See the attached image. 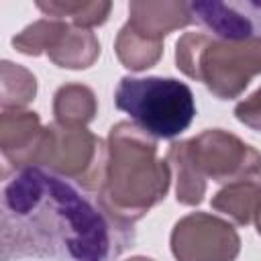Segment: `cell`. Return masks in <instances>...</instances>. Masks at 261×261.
<instances>
[{
  "instance_id": "cell-1",
  "label": "cell",
  "mask_w": 261,
  "mask_h": 261,
  "mask_svg": "<svg viewBox=\"0 0 261 261\" xmlns=\"http://www.w3.org/2000/svg\"><path fill=\"white\" fill-rule=\"evenodd\" d=\"M133 243L135 224L43 167L14 171L2 188V261H114Z\"/></svg>"
},
{
  "instance_id": "cell-2",
  "label": "cell",
  "mask_w": 261,
  "mask_h": 261,
  "mask_svg": "<svg viewBox=\"0 0 261 261\" xmlns=\"http://www.w3.org/2000/svg\"><path fill=\"white\" fill-rule=\"evenodd\" d=\"M106 145V177L96 196L112 216L135 224L165 200L171 167L157 155V139L135 122L120 120L110 126Z\"/></svg>"
},
{
  "instance_id": "cell-3",
  "label": "cell",
  "mask_w": 261,
  "mask_h": 261,
  "mask_svg": "<svg viewBox=\"0 0 261 261\" xmlns=\"http://www.w3.org/2000/svg\"><path fill=\"white\" fill-rule=\"evenodd\" d=\"M175 67L202 82L218 100L239 98L261 73V37L222 39L208 31L184 33L175 43Z\"/></svg>"
},
{
  "instance_id": "cell-4",
  "label": "cell",
  "mask_w": 261,
  "mask_h": 261,
  "mask_svg": "<svg viewBox=\"0 0 261 261\" xmlns=\"http://www.w3.org/2000/svg\"><path fill=\"white\" fill-rule=\"evenodd\" d=\"M114 104L155 139L177 137L196 116V102L190 86L175 77L124 75L114 92Z\"/></svg>"
},
{
  "instance_id": "cell-5",
  "label": "cell",
  "mask_w": 261,
  "mask_h": 261,
  "mask_svg": "<svg viewBox=\"0 0 261 261\" xmlns=\"http://www.w3.org/2000/svg\"><path fill=\"white\" fill-rule=\"evenodd\" d=\"M108 145L86 126L51 122L45 126L37 153V167H43L80 190L98 194L104 186Z\"/></svg>"
},
{
  "instance_id": "cell-6",
  "label": "cell",
  "mask_w": 261,
  "mask_h": 261,
  "mask_svg": "<svg viewBox=\"0 0 261 261\" xmlns=\"http://www.w3.org/2000/svg\"><path fill=\"white\" fill-rule=\"evenodd\" d=\"M184 143L204 181L226 186L239 179H261V153L228 130L206 128Z\"/></svg>"
},
{
  "instance_id": "cell-7",
  "label": "cell",
  "mask_w": 261,
  "mask_h": 261,
  "mask_svg": "<svg viewBox=\"0 0 261 261\" xmlns=\"http://www.w3.org/2000/svg\"><path fill=\"white\" fill-rule=\"evenodd\" d=\"M175 261H234L241 253L237 228L210 212L181 216L169 234Z\"/></svg>"
},
{
  "instance_id": "cell-8",
  "label": "cell",
  "mask_w": 261,
  "mask_h": 261,
  "mask_svg": "<svg viewBox=\"0 0 261 261\" xmlns=\"http://www.w3.org/2000/svg\"><path fill=\"white\" fill-rule=\"evenodd\" d=\"M194 20L222 39L261 37V2H190Z\"/></svg>"
},
{
  "instance_id": "cell-9",
  "label": "cell",
  "mask_w": 261,
  "mask_h": 261,
  "mask_svg": "<svg viewBox=\"0 0 261 261\" xmlns=\"http://www.w3.org/2000/svg\"><path fill=\"white\" fill-rule=\"evenodd\" d=\"M45 126L33 110H2L0 114V151L6 163L20 171L33 167L43 141Z\"/></svg>"
},
{
  "instance_id": "cell-10",
  "label": "cell",
  "mask_w": 261,
  "mask_h": 261,
  "mask_svg": "<svg viewBox=\"0 0 261 261\" xmlns=\"http://www.w3.org/2000/svg\"><path fill=\"white\" fill-rule=\"evenodd\" d=\"M137 33L161 41L177 31L184 29L194 20L190 2L179 0H133L128 2V20Z\"/></svg>"
},
{
  "instance_id": "cell-11",
  "label": "cell",
  "mask_w": 261,
  "mask_h": 261,
  "mask_svg": "<svg viewBox=\"0 0 261 261\" xmlns=\"http://www.w3.org/2000/svg\"><path fill=\"white\" fill-rule=\"evenodd\" d=\"M47 55L61 69H88L100 57V41L92 31L61 20Z\"/></svg>"
},
{
  "instance_id": "cell-12",
  "label": "cell",
  "mask_w": 261,
  "mask_h": 261,
  "mask_svg": "<svg viewBox=\"0 0 261 261\" xmlns=\"http://www.w3.org/2000/svg\"><path fill=\"white\" fill-rule=\"evenodd\" d=\"M212 208L224 216H228L234 224L247 226L261 204V179H239L220 190L210 200Z\"/></svg>"
},
{
  "instance_id": "cell-13",
  "label": "cell",
  "mask_w": 261,
  "mask_h": 261,
  "mask_svg": "<svg viewBox=\"0 0 261 261\" xmlns=\"http://www.w3.org/2000/svg\"><path fill=\"white\" fill-rule=\"evenodd\" d=\"M98 100L92 88L84 84H63L53 96L55 122L67 126H86L96 118Z\"/></svg>"
},
{
  "instance_id": "cell-14",
  "label": "cell",
  "mask_w": 261,
  "mask_h": 261,
  "mask_svg": "<svg viewBox=\"0 0 261 261\" xmlns=\"http://www.w3.org/2000/svg\"><path fill=\"white\" fill-rule=\"evenodd\" d=\"M37 8L47 18H59L73 27L92 31L108 20L112 2L108 0H49L37 2Z\"/></svg>"
},
{
  "instance_id": "cell-15",
  "label": "cell",
  "mask_w": 261,
  "mask_h": 261,
  "mask_svg": "<svg viewBox=\"0 0 261 261\" xmlns=\"http://www.w3.org/2000/svg\"><path fill=\"white\" fill-rule=\"evenodd\" d=\"M114 51L118 61L130 69V71H145L153 65L163 55V43L153 41L141 33H137L128 22H124L116 35L114 41Z\"/></svg>"
},
{
  "instance_id": "cell-16",
  "label": "cell",
  "mask_w": 261,
  "mask_h": 261,
  "mask_svg": "<svg viewBox=\"0 0 261 261\" xmlns=\"http://www.w3.org/2000/svg\"><path fill=\"white\" fill-rule=\"evenodd\" d=\"M167 163L171 167V171L175 173V200L184 206H198L202 204L204 196H206V188L208 181H204L196 167L192 165L188 151H186V143L184 141H173L167 149Z\"/></svg>"
},
{
  "instance_id": "cell-17",
  "label": "cell",
  "mask_w": 261,
  "mask_h": 261,
  "mask_svg": "<svg viewBox=\"0 0 261 261\" xmlns=\"http://www.w3.org/2000/svg\"><path fill=\"white\" fill-rule=\"evenodd\" d=\"M37 96V77L22 65L4 59L0 63L2 110H24Z\"/></svg>"
},
{
  "instance_id": "cell-18",
  "label": "cell",
  "mask_w": 261,
  "mask_h": 261,
  "mask_svg": "<svg viewBox=\"0 0 261 261\" xmlns=\"http://www.w3.org/2000/svg\"><path fill=\"white\" fill-rule=\"evenodd\" d=\"M61 27L59 18H39L33 24L24 27L18 35L12 37V47L29 57H39L43 53H47L49 45L53 43L57 31Z\"/></svg>"
},
{
  "instance_id": "cell-19",
  "label": "cell",
  "mask_w": 261,
  "mask_h": 261,
  "mask_svg": "<svg viewBox=\"0 0 261 261\" xmlns=\"http://www.w3.org/2000/svg\"><path fill=\"white\" fill-rule=\"evenodd\" d=\"M234 116L241 124L261 133V88L234 106Z\"/></svg>"
},
{
  "instance_id": "cell-20",
  "label": "cell",
  "mask_w": 261,
  "mask_h": 261,
  "mask_svg": "<svg viewBox=\"0 0 261 261\" xmlns=\"http://www.w3.org/2000/svg\"><path fill=\"white\" fill-rule=\"evenodd\" d=\"M255 228H257V234L261 237V204H259V208H257V212H255Z\"/></svg>"
},
{
  "instance_id": "cell-21",
  "label": "cell",
  "mask_w": 261,
  "mask_h": 261,
  "mask_svg": "<svg viewBox=\"0 0 261 261\" xmlns=\"http://www.w3.org/2000/svg\"><path fill=\"white\" fill-rule=\"evenodd\" d=\"M126 261H155V259H151V257H143V255H135V257H130V259H126Z\"/></svg>"
}]
</instances>
